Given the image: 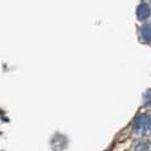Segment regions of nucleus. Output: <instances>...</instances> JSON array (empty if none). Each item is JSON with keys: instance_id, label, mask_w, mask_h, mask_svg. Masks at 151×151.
Masks as SVG:
<instances>
[{"instance_id": "7ed1b4c3", "label": "nucleus", "mask_w": 151, "mask_h": 151, "mask_svg": "<svg viewBox=\"0 0 151 151\" xmlns=\"http://www.w3.org/2000/svg\"><path fill=\"white\" fill-rule=\"evenodd\" d=\"M141 38L144 42H151V25H147L141 30Z\"/></svg>"}, {"instance_id": "f03ea898", "label": "nucleus", "mask_w": 151, "mask_h": 151, "mask_svg": "<svg viewBox=\"0 0 151 151\" xmlns=\"http://www.w3.org/2000/svg\"><path fill=\"white\" fill-rule=\"evenodd\" d=\"M136 14H137V17L141 21H143L145 18H148L149 15H150V8L145 4H141L137 8V10H136Z\"/></svg>"}, {"instance_id": "39448f33", "label": "nucleus", "mask_w": 151, "mask_h": 151, "mask_svg": "<svg viewBox=\"0 0 151 151\" xmlns=\"http://www.w3.org/2000/svg\"><path fill=\"white\" fill-rule=\"evenodd\" d=\"M144 102H145V105H148V106L151 105V91H149V92L145 94V97H144Z\"/></svg>"}, {"instance_id": "f257e3e1", "label": "nucleus", "mask_w": 151, "mask_h": 151, "mask_svg": "<svg viewBox=\"0 0 151 151\" xmlns=\"http://www.w3.org/2000/svg\"><path fill=\"white\" fill-rule=\"evenodd\" d=\"M134 129L137 133H148L151 129V118L148 115H140L135 119L134 123Z\"/></svg>"}, {"instance_id": "20e7f679", "label": "nucleus", "mask_w": 151, "mask_h": 151, "mask_svg": "<svg viewBox=\"0 0 151 151\" xmlns=\"http://www.w3.org/2000/svg\"><path fill=\"white\" fill-rule=\"evenodd\" d=\"M135 151H151V143L149 141H140L136 144Z\"/></svg>"}]
</instances>
